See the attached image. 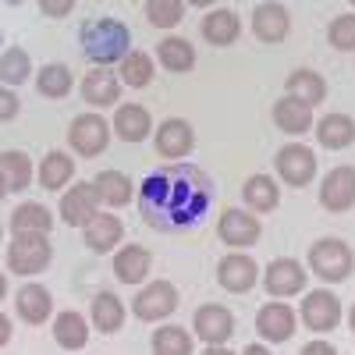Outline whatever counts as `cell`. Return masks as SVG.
Here are the masks:
<instances>
[{"mask_svg": "<svg viewBox=\"0 0 355 355\" xmlns=\"http://www.w3.org/2000/svg\"><path fill=\"white\" fill-rule=\"evenodd\" d=\"M192 352H196L192 334L178 323H164L153 331V355H192Z\"/></svg>", "mask_w": 355, "mask_h": 355, "instance_id": "cell-37", "label": "cell"}, {"mask_svg": "<svg viewBox=\"0 0 355 355\" xmlns=\"http://www.w3.org/2000/svg\"><path fill=\"white\" fill-rule=\"evenodd\" d=\"M8 196V185H4V174H0V199H4Z\"/></svg>", "mask_w": 355, "mask_h": 355, "instance_id": "cell-50", "label": "cell"}, {"mask_svg": "<svg viewBox=\"0 0 355 355\" xmlns=\"http://www.w3.org/2000/svg\"><path fill=\"white\" fill-rule=\"evenodd\" d=\"M217 234H220V242L231 245V249H249L259 242V220L252 210H224L220 220H217Z\"/></svg>", "mask_w": 355, "mask_h": 355, "instance_id": "cell-14", "label": "cell"}, {"mask_svg": "<svg viewBox=\"0 0 355 355\" xmlns=\"http://www.w3.org/2000/svg\"><path fill=\"white\" fill-rule=\"evenodd\" d=\"M348 327H352V334H355V306L348 309Z\"/></svg>", "mask_w": 355, "mask_h": 355, "instance_id": "cell-49", "label": "cell"}, {"mask_svg": "<svg viewBox=\"0 0 355 355\" xmlns=\"http://www.w3.org/2000/svg\"><path fill=\"white\" fill-rule=\"evenodd\" d=\"M185 4H192V8H214L217 0H185Z\"/></svg>", "mask_w": 355, "mask_h": 355, "instance_id": "cell-47", "label": "cell"}, {"mask_svg": "<svg viewBox=\"0 0 355 355\" xmlns=\"http://www.w3.org/2000/svg\"><path fill=\"white\" fill-rule=\"evenodd\" d=\"M11 331H15V327H11V316H8V313H0V348L11 341Z\"/></svg>", "mask_w": 355, "mask_h": 355, "instance_id": "cell-44", "label": "cell"}, {"mask_svg": "<svg viewBox=\"0 0 355 355\" xmlns=\"http://www.w3.org/2000/svg\"><path fill=\"white\" fill-rule=\"evenodd\" d=\"M4 231H8V227H4V224H0V242H4Z\"/></svg>", "mask_w": 355, "mask_h": 355, "instance_id": "cell-53", "label": "cell"}, {"mask_svg": "<svg viewBox=\"0 0 355 355\" xmlns=\"http://www.w3.org/2000/svg\"><path fill=\"white\" fill-rule=\"evenodd\" d=\"M82 100L89 107H114L117 100H121V78H117L110 68H93L85 78H82Z\"/></svg>", "mask_w": 355, "mask_h": 355, "instance_id": "cell-20", "label": "cell"}, {"mask_svg": "<svg viewBox=\"0 0 355 355\" xmlns=\"http://www.w3.org/2000/svg\"><path fill=\"white\" fill-rule=\"evenodd\" d=\"M284 89H288V96L302 100V103H309V107H316V103L327 100V82H323V75L313 71V68H295V71L288 75Z\"/></svg>", "mask_w": 355, "mask_h": 355, "instance_id": "cell-33", "label": "cell"}, {"mask_svg": "<svg viewBox=\"0 0 355 355\" xmlns=\"http://www.w3.org/2000/svg\"><path fill=\"white\" fill-rule=\"evenodd\" d=\"M53 341L61 345L64 352H82L85 341H89V323L82 313L75 309H61L53 320Z\"/></svg>", "mask_w": 355, "mask_h": 355, "instance_id": "cell-31", "label": "cell"}, {"mask_svg": "<svg viewBox=\"0 0 355 355\" xmlns=\"http://www.w3.org/2000/svg\"><path fill=\"white\" fill-rule=\"evenodd\" d=\"M309 270L320 277V281H345V277H352V270H355V252H352V245L348 242H341V239H320V242H313V249H309Z\"/></svg>", "mask_w": 355, "mask_h": 355, "instance_id": "cell-4", "label": "cell"}, {"mask_svg": "<svg viewBox=\"0 0 355 355\" xmlns=\"http://www.w3.org/2000/svg\"><path fill=\"white\" fill-rule=\"evenodd\" d=\"M18 110H21V100H18V93H15L11 85H0V125L15 121V117H18Z\"/></svg>", "mask_w": 355, "mask_h": 355, "instance_id": "cell-41", "label": "cell"}, {"mask_svg": "<svg viewBox=\"0 0 355 355\" xmlns=\"http://www.w3.org/2000/svg\"><path fill=\"white\" fill-rule=\"evenodd\" d=\"M28 75H33V57H28V50L21 46H8L0 50V85H21L28 82Z\"/></svg>", "mask_w": 355, "mask_h": 355, "instance_id": "cell-38", "label": "cell"}, {"mask_svg": "<svg viewBox=\"0 0 355 355\" xmlns=\"http://www.w3.org/2000/svg\"><path fill=\"white\" fill-rule=\"evenodd\" d=\"M4 4H8V8H18V4H25V0H4Z\"/></svg>", "mask_w": 355, "mask_h": 355, "instance_id": "cell-51", "label": "cell"}, {"mask_svg": "<svg viewBox=\"0 0 355 355\" xmlns=\"http://www.w3.org/2000/svg\"><path fill=\"white\" fill-rule=\"evenodd\" d=\"M256 281H259V266H256V259L245 256V252H231V256H224V259L217 263V284H220L224 291H231V295L252 291Z\"/></svg>", "mask_w": 355, "mask_h": 355, "instance_id": "cell-12", "label": "cell"}, {"mask_svg": "<svg viewBox=\"0 0 355 355\" xmlns=\"http://www.w3.org/2000/svg\"><path fill=\"white\" fill-rule=\"evenodd\" d=\"M36 178H40V185L50 189V192L68 189V185H71V178H75V160H71V153H64V150H50V153L40 160Z\"/></svg>", "mask_w": 355, "mask_h": 355, "instance_id": "cell-29", "label": "cell"}, {"mask_svg": "<svg viewBox=\"0 0 355 355\" xmlns=\"http://www.w3.org/2000/svg\"><path fill=\"white\" fill-rule=\"evenodd\" d=\"M89 320L100 334H117L125 327V302L114 291H96L93 306H89Z\"/></svg>", "mask_w": 355, "mask_h": 355, "instance_id": "cell-25", "label": "cell"}, {"mask_svg": "<svg viewBox=\"0 0 355 355\" xmlns=\"http://www.w3.org/2000/svg\"><path fill=\"white\" fill-rule=\"evenodd\" d=\"M150 270H153L150 249H142V245H121V249H117V256H114V277L121 284H142Z\"/></svg>", "mask_w": 355, "mask_h": 355, "instance_id": "cell-23", "label": "cell"}, {"mask_svg": "<svg viewBox=\"0 0 355 355\" xmlns=\"http://www.w3.org/2000/svg\"><path fill=\"white\" fill-rule=\"evenodd\" d=\"M352 8H355V0H352Z\"/></svg>", "mask_w": 355, "mask_h": 355, "instance_id": "cell-54", "label": "cell"}, {"mask_svg": "<svg viewBox=\"0 0 355 355\" xmlns=\"http://www.w3.org/2000/svg\"><path fill=\"white\" fill-rule=\"evenodd\" d=\"M68 146H71V153L93 160L110 146V125L100 114H78L68 125Z\"/></svg>", "mask_w": 355, "mask_h": 355, "instance_id": "cell-6", "label": "cell"}, {"mask_svg": "<svg viewBox=\"0 0 355 355\" xmlns=\"http://www.w3.org/2000/svg\"><path fill=\"white\" fill-rule=\"evenodd\" d=\"M15 313L28 323V327H43L53 313V295L43 284H21L15 295Z\"/></svg>", "mask_w": 355, "mask_h": 355, "instance_id": "cell-18", "label": "cell"}, {"mask_svg": "<svg viewBox=\"0 0 355 355\" xmlns=\"http://www.w3.org/2000/svg\"><path fill=\"white\" fill-rule=\"evenodd\" d=\"M242 355H270V348H266L263 341H252V345L242 348Z\"/></svg>", "mask_w": 355, "mask_h": 355, "instance_id": "cell-45", "label": "cell"}, {"mask_svg": "<svg viewBox=\"0 0 355 355\" xmlns=\"http://www.w3.org/2000/svg\"><path fill=\"white\" fill-rule=\"evenodd\" d=\"M252 33L263 43H281L291 36V15L284 4L277 0H263V4L252 8Z\"/></svg>", "mask_w": 355, "mask_h": 355, "instance_id": "cell-16", "label": "cell"}, {"mask_svg": "<svg viewBox=\"0 0 355 355\" xmlns=\"http://www.w3.org/2000/svg\"><path fill=\"white\" fill-rule=\"evenodd\" d=\"M78 43L96 68H110L114 61H121L132 50V33H128V25L117 21V18H93V21L82 25Z\"/></svg>", "mask_w": 355, "mask_h": 355, "instance_id": "cell-2", "label": "cell"}, {"mask_svg": "<svg viewBox=\"0 0 355 355\" xmlns=\"http://www.w3.org/2000/svg\"><path fill=\"white\" fill-rule=\"evenodd\" d=\"M263 288L270 299H291V295L306 291V266L299 259H274L263 274Z\"/></svg>", "mask_w": 355, "mask_h": 355, "instance_id": "cell-10", "label": "cell"}, {"mask_svg": "<svg viewBox=\"0 0 355 355\" xmlns=\"http://www.w3.org/2000/svg\"><path fill=\"white\" fill-rule=\"evenodd\" d=\"M53 263L50 234H11L8 242V270L18 277H36Z\"/></svg>", "mask_w": 355, "mask_h": 355, "instance_id": "cell-3", "label": "cell"}, {"mask_svg": "<svg viewBox=\"0 0 355 355\" xmlns=\"http://www.w3.org/2000/svg\"><path fill=\"white\" fill-rule=\"evenodd\" d=\"M75 85V75L68 64H43L36 71V89L46 96V100H64Z\"/></svg>", "mask_w": 355, "mask_h": 355, "instance_id": "cell-36", "label": "cell"}, {"mask_svg": "<svg viewBox=\"0 0 355 355\" xmlns=\"http://www.w3.org/2000/svg\"><path fill=\"white\" fill-rule=\"evenodd\" d=\"M117 64H121V75L117 78H121V85H128V89H146L157 75V61L146 50H128Z\"/></svg>", "mask_w": 355, "mask_h": 355, "instance_id": "cell-35", "label": "cell"}, {"mask_svg": "<svg viewBox=\"0 0 355 355\" xmlns=\"http://www.w3.org/2000/svg\"><path fill=\"white\" fill-rule=\"evenodd\" d=\"M274 125H277L281 132H288V135H302V132L313 128V107L284 93V96L274 103Z\"/></svg>", "mask_w": 355, "mask_h": 355, "instance_id": "cell-28", "label": "cell"}, {"mask_svg": "<svg viewBox=\"0 0 355 355\" xmlns=\"http://www.w3.org/2000/svg\"><path fill=\"white\" fill-rule=\"evenodd\" d=\"M320 206L331 214H348L355 206V167H334L320 185Z\"/></svg>", "mask_w": 355, "mask_h": 355, "instance_id": "cell-15", "label": "cell"}, {"mask_svg": "<svg viewBox=\"0 0 355 355\" xmlns=\"http://www.w3.org/2000/svg\"><path fill=\"white\" fill-rule=\"evenodd\" d=\"M327 40H331L334 50L352 53V50H355V15H338V18L327 25Z\"/></svg>", "mask_w": 355, "mask_h": 355, "instance_id": "cell-40", "label": "cell"}, {"mask_svg": "<svg viewBox=\"0 0 355 355\" xmlns=\"http://www.w3.org/2000/svg\"><path fill=\"white\" fill-rule=\"evenodd\" d=\"M82 239H85V245L93 252H114L117 245L125 242V224L117 220L114 214L100 210V214H93L82 224Z\"/></svg>", "mask_w": 355, "mask_h": 355, "instance_id": "cell-17", "label": "cell"}, {"mask_svg": "<svg viewBox=\"0 0 355 355\" xmlns=\"http://www.w3.org/2000/svg\"><path fill=\"white\" fill-rule=\"evenodd\" d=\"M93 192H96L100 206H107V210H121V206H128L135 199V185L125 171H100L93 182Z\"/></svg>", "mask_w": 355, "mask_h": 355, "instance_id": "cell-21", "label": "cell"}, {"mask_svg": "<svg viewBox=\"0 0 355 355\" xmlns=\"http://www.w3.org/2000/svg\"><path fill=\"white\" fill-rule=\"evenodd\" d=\"M157 61L174 75H185V71L196 68V46L185 36H164L157 43Z\"/></svg>", "mask_w": 355, "mask_h": 355, "instance_id": "cell-30", "label": "cell"}, {"mask_svg": "<svg viewBox=\"0 0 355 355\" xmlns=\"http://www.w3.org/2000/svg\"><path fill=\"white\" fill-rule=\"evenodd\" d=\"M146 18L157 28H174L185 18V0H146Z\"/></svg>", "mask_w": 355, "mask_h": 355, "instance_id": "cell-39", "label": "cell"}, {"mask_svg": "<svg viewBox=\"0 0 355 355\" xmlns=\"http://www.w3.org/2000/svg\"><path fill=\"white\" fill-rule=\"evenodd\" d=\"M202 355H234V352H231L227 345H206V352H202Z\"/></svg>", "mask_w": 355, "mask_h": 355, "instance_id": "cell-46", "label": "cell"}, {"mask_svg": "<svg viewBox=\"0 0 355 355\" xmlns=\"http://www.w3.org/2000/svg\"><path fill=\"white\" fill-rule=\"evenodd\" d=\"M299 355H338V348H334L331 341H309Z\"/></svg>", "mask_w": 355, "mask_h": 355, "instance_id": "cell-43", "label": "cell"}, {"mask_svg": "<svg viewBox=\"0 0 355 355\" xmlns=\"http://www.w3.org/2000/svg\"><path fill=\"white\" fill-rule=\"evenodd\" d=\"M8 231L11 234H50L53 231L50 206H43V202H21V206H15V214L8 220Z\"/></svg>", "mask_w": 355, "mask_h": 355, "instance_id": "cell-27", "label": "cell"}, {"mask_svg": "<svg viewBox=\"0 0 355 355\" xmlns=\"http://www.w3.org/2000/svg\"><path fill=\"white\" fill-rule=\"evenodd\" d=\"M4 295H8V274L0 270V302H4Z\"/></svg>", "mask_w": 355, "mask_h": 355, "instance_id": "cell-48", "label": "cell"}, {"mask_svg": "<svg viewBox=\"0 0 355 355\" xmlns=\"http://www.w3.org/2000/svg\"><path fill=\"white\" fill-rule=\"evenodd\" d=\"M192 331L206 345H224L234 334V313L227 306H220V302H206L192 316Z\"/></svg>", "mask_w": 355, "mask_h": 355, "instance_id": "cell-11", "label": "cell"}, {"mask_svg": "<svg viewBox=\"0 0 355 355\" xmlns=\"http://www.w3.org/2000/svg\"><path fill=\"white\" fill-rule=\"evenodd\" d=\"M214 206V182L192 164H171L142 182L139 214L157 231H182Z\"/></svg>", "mask_w": 355, "mask_h": 355, "instance_id": "cell-1", "label": "cell"}, {"mask_svg": "<svg viewBox=\"0 0 355 355\" xmlns=\"http://www.w3.org/2000/svg\"><path fill=\"white\" fill-rule=\"evenodd\" d=\"M157 139V153L164 160H185L192 153V146H196V128L185 121V117H167V121L153 132Z\"/></svg>", "mask_w": 355, "mask_h": 355, "instance_id": "cell-13", "label": "cell"}, {"mask_svg": "<svg viewBox=\"0 0 355 355\" xmlns=\"http://www.w3.org/2000/svg\"><path fill=\"white\" fill-rule=\"evenodd\" d=\"M0 174H4L8 192H25L28 185H33L36 164L28 160V153H21V150H4L0 153Z\"/></svg>", "mask_w": 355, "mask_h": 355, "instance_id": "cell-34", "label": "cell"}, {"mask_svg": "<svg viewBox=\"0 0 355 355\" xmlns=\"http://www.w3.org/2000/svg\"><path fill=\"white\" fill-rule=\"evenodd\" d=\"M199 33H202V40L210 46H231L234 40H239V33H242V18L234 11H227V8H214L210 15L202 18Z\"/></svg>", "mask_w": 355, "mask_h": 355, "instance_id": "cell-24", "label": "cell"}, {"mask_svg": "<svg viewBox=\"0 0 355 355\" xmlns=\"http://www.w3.org/2000/svg\"><path fill=\"white\" fill-rule=\"evenodd\" d=\"M135 316L142 323H160L167 320L174 309H178V288L171 281H153V284H146L139 295H135V302H132Z\"/></svg>", "mask_w": 355, "mask_h": 355, "instance_id": "cell-8", "label": "cell"}, {"mask_svg": "<svg viewBox=\"0 0 355 355\" xmlns=\"http://www.w3.org/2000/svg\"><path fill=\"white\" fill-rule=\"evenodd\" d=\"M274 171L284 185L291 189H306L313 178H316V153L309 150L306 142H288L277 150L274 157Z\"/></svg>", "mask_w": 355, "mask_h": 355, "instance_id": "cell-5", "label": "cell"}, {"mask_svg": "<svg viewBox=\"0 0 355 355\" xmlns=\"http://www.w3.org/2000/svg\"><path fill=\"white\" fill-rule=\"evenodd\" d=\"M153 132V114L146 110L142 103H121L114 114V135L125 142H142L146 135Z\"/></svg>", "mask_w": 355, "mask_h": 355, "instance_id": "cell-22", "label": "cell"}, {"mask_svg": "<svg viewBox=\"0 0 355 355\" xmlns=\"http://www.w3.org/2000/svg\"><path fill=\"white\" fill-rule=\"evenodd\" d=\"M100 210H103V206H100V199L93 192V182H75L64 192V199H61V220L71 224V227H82L89 217L100 214Z\"/></svg>", "mask_w": 355, "mask_h": 355, "instance_id": "cell-19", "label": "cell"}, {"mask_svg": "<svg viewBox=\"0 0 355 355\" xmlns=\"http://www.w3.org/2000/svg\"><path fill=\"white\" fill-rule=\"evenodd\" d=\"M40 11L46 18H68L75 11V0H40Z\"/></svg>", "mask_w": 355, "mask_h": 355, "instance_id": "cell-42", "label": "cell"}, {"mask_svg": "<svg viewBox=\"0 0 355 355\" xmlns=\"http://www.w3.org/2000/svg\"><path fill=\"white\" fill-rule=\"evenodd\" d=\"M316 142L323 146V150H348V146L355 142V121L341 110L323 114L320 125H316Z\"/></svg>", "mask_w": 355, "mask_h": 355, "instance_id": "cell-26", "label": "cell"}, {"mask_svg": "<svg viewBox=\"0 0 355 355\" xmlns=\"http://www.w3.org/2000/svg\"><path fill=\"white\" fill-rule=\"evenodd\" d=\"M295 327H299V313H295L284 299H270L256 313V331L270 345H284L295 334Z\"/></svg>", "mask_w": 355, "mask_h": 355, "instance_id": "cell-9", "label": "cell"}, {"mask_svg": "<svg viewBox=\"0 0 355 355\" xmlns=\"http://www.w3.org/2000/svg\"><path fill=\"white\" fill-rule=\"evenodd\" d=\"M302 323L313 334H327L341 323V299L331 288H313L309 295H302V309H299Z\"/></svg>", "mask_w": 355, "mask_h": 355, "instance_id": "cell-7", "label": "cell"}, {"mask_svg": "<svg viewBox=\"0 0 355 355\" xmlns=\"http://www.w3.org/2000/svg\"><path fill=\"white\" fill-rule=\"evenodd\" d=\"M242 199H245L249 210L270 214V210H277V202H281V189H277V182L270 174H252V178H245V185H242Z\"/></svg>", "mask_w": 355, "mask_h": 355, "instance_id": "cell-32", "label": "cell"}, {"mask_svg": "<svg viewBox=\"0 0 355 355\" xmlns=\"http://www.w3.org/2000/svg\"><path fill=\"white\" fill-rule=\"evenodd\" d=\"M0 50H4V28H0Z\"/></svg>", "mask_w": 355, "mask_h": 355, "instance_id": "cell-52", "label": "cell"}]
</instances>
